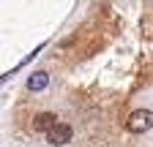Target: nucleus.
Returning a JSON list of instances; mask_svg holds the SVG:
<instances>
[{
    "mask_svg": "<svg viewBox=\"0 0 153 147\" xmlns=\"http://www.w3.org/2000/svg\"><path fill=\"white\" fill-rule=\"evenodd\" d=\"M153 123V115H150V109H137V112H131L128 120H126V131L131 134H145L148 128Z\"/></svg>",
    "mask_w": 153,
    "mask_h": 147,
    "instance_id": "nucleus-1",
    "label": "nucleus"
},
{
    "mask_svg": "<svg viewBox=\"0 0 153 147\" xmlns=\"http://www.w3.org/2000/svg\"><path fill=\"white\" fill-rule=\"evenodd\" d=\"M71 136H74V131H71V125H66V123H55L47 131V142L49 144H66V142H71Z\"/></svg>",
    "mask_w": 153,
    "mask_h": 147,
    "instance_id": "nucleus-2",
    "label": "nucleus"
},
{
    "mask_svg": "<svg viewBox=\"0 0 153 147\" xmlns=\"http://www.w3.org/2000/svg\"><path fill=\"white\" fill-rule=\"evenodd\" d=\"M55 123H57V115H55V112H41V115H36V117H33V131L47 134Z\"/></svg>",
    "mask_w": 153,
    "mask_h": 147,
    "instance_id": "nucleus-3",
    "label": "nucleus"
},
{
    "mask_svg": "<svg viewBox=\"0 0 153 147\" xmlns=\"http://www.w3.org/2000/svg\"><path fill=\"white\" fill-rule=\"evenodd\" d=\"M47 85H49V74L47 71H36V74L27 76V90H30V93H41Z\"/></svg>",
    "mask_w": 153,
    "mask_h": 147,
    "instance_id": "nucleus-4",
    "label": "nucleus"
}]
</instances>
